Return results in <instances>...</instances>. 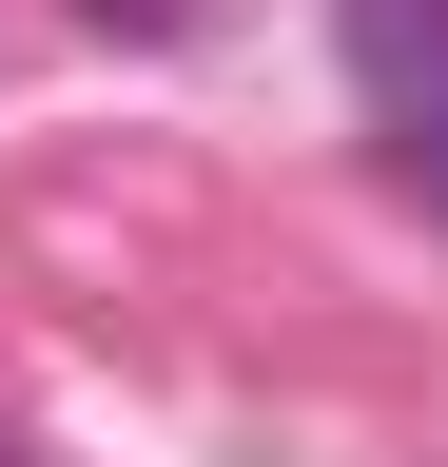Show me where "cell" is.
Wrapping results in <instances>:
<instances>
[{"label": "cell", "instance_id": "cell-2", "mask_svg": "<svg viewBox=\"0 0 448 467\" xmlns=\"http://www.w3.org/2000/svg\"><path fill=\"white\" fill-rule=\"evenodd\" d=\"M98 20H137V39H156V20H195V0H98Z\"/></svg>", "mask_w": 448, "mask_h": 467}, {"label": "cell", "instance_id": "cell-1", "mask_svg": "<svg viewBox=\"0 0 448 467\" xmlns=\"http://www.w3.org/2000/svg\"><path fill=\"white\" fill-rule=\"evenodd\" d=\"M351 78L390 117H448V0H351Z\"/></svg>", "mask_w": 448, "mask_h": 467}, {"label": "cell", "instance_id": "cell-3", "mask_svg": "<svg viewBox=\"0 0 448 467\" xmlns=\"http://www.w3.org/2000/svg\"><path fill=\"white\" fill-rule=\"evenodd\" d=\"M0 467H20V448H0Z\"/></svg>", "mask_w": 448, "mask_h": 467}]
</instances>
